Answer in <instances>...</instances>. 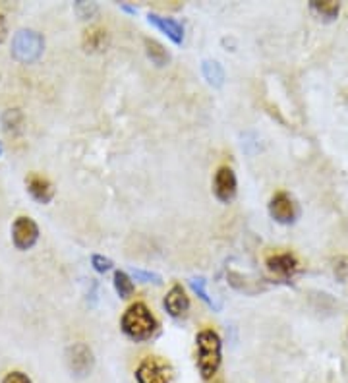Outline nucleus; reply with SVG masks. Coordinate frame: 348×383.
<instances>
[{"instance_id": "obj_1", "label": "nucleus", "mask_w": 348, "mask_h": 383, "mask_svg": "<svg viewBox=\"0 0 348 383\" xmlns=\"http://www.w3.org/2000/svg\"><path fill=\"white\" fill-rule=\"evenodd\" d=\"M120 327H122V333L128 339L142 342L151 339V335L157 331V320L144 302H135L124 311Z\"/></svg>"}, {"instance_id": "obj_2", "label": "nucleus", "mask_w": 348, "mask_h": 383, "mask_svg": "<svg viewBox=\"0 0 348 383\" xmlns=\"http://www.w3.org/2000/svg\"><path fill=\"white\" fill-rule=\"evenodd\" d=\"M195 349H197V368L204 380H211L219 368H221V337L213 329H204L195 337Z\"/></svg>"}, {"instance_id": "obj_3", "label": "nucleus", "mask_w": 348, "mask_h": 383, "mask_svg": "<svg viewBox=\"0 0 348 383\" xmlns=\"http://www.w3.org/2000/svg\"><path fill=\"white\" fill-rule=\"evenodd\" d=\"M43 37L33 30H20L12 39V56L21 64L35 63L41 56Z\"/></svg>"}, {"instance_id": "obj_4", "label": "nucleus", "mask_w": 348, "mask_h": 383, "mask_svg": "<svg viewBox=\"0 0 348 383\" xmlns=\"http://www.w3.org/2000/svg\"><path fill=\"white\" fill-rule=\"evenodd\" d=\"M138 383H173L171 364L159 356H147L135 370Z\"/></svg>"}, {"instance_id": "obj_5", "label": "nucleus", "mask_w": 348, "mask_h": 383, "mask_svg": "<svg viewBox=\"0 0 348 383\" xmlns=\"http://www.w3.org/2000/svg\"><path fill=\"white\" fill-rule=\"evenodd\" d=\"M66 364L70 368V372L76 377H85L89 375L95 366V358H93L91 349L83 342H76L72 347H68L66 351Z\"/></svg>"}, {"instance_id": "obj_6", "label": "nucleus", "mask_w": 348, "mask_h": 383, "mask_svg": "<svg viewBox=\"0 0 348 383\" xmlns=\"http://www.w3.org/2000/svg\"><path fill=\"white\" fill-rule=\"evenodd\" d=\"M298 206L287 192H276L269 201V215L281 225H292L298 219Z\"/></svg>"}, {"instance_id": "obj_7", "label": "nucleus", "mask_w": 348, "mask_h": 383, "mask_svg": "<svg viewBox=\"0 0 348 383\" xmlns=\"http://www.w3.org/2000/svg\"><path fill=\"white\" fill-rule=\"evenodd\" d=\"M39 239V227L30 217H18L12 225V240L18 250H30Z\"/></svg>"}, {"instance_id": "obj_8", "label": "nucleus", "mask_w": 348, "mask_h": 383, "mask_svg": "<svg viewBox=\"0 0 348 383\" xmlns=\"http://www.w3.org/2000/svg\"><path fill=\"white\" fill-rule=\"evenodd\" d=\"M238 190V180H236L235 171L230 166H221L215 173V180H213V194L219 201L228 204L232 201Z\"/></svg>"}, {"instance_id": "obj_9", "label": "nucleus", "mask_w": 348, "mask_h": 383, "mask_svg": "<svg viewBox=\"0 0 348 383\" xmlns=\"http://www.w3.org/2000/svg\"><path fill=\"white\" fill-rule=\"evenodd\" d=\"M298 259L292 254H273L267 258V270L271 273H275L276 277L281 279H292L298 273Z\"/></svg>"}, {"instance_id": "obj_10", "label": "nucleus", "mask_w": 348, "mask_h": 383, "mask_svg": "<svg viewBox=\"0 0 348 383\" xmlns=\"http://www.w3.org/2000/svg\"><path fill=\"white\" fill-rule=\"evenodd\" d=\"M147 21L155 25L159 32H163L174 45H180L184 41V28L180 21H176L174 18H164V16H159V14H149L147 16Z\"/></svg>"}, {"instance_id": "obj_11", "label": "nucleus", "mask_w": 348, "mask_h": 383, "mask_svg": "<svg viewBox=\"0 0 348 383\" xmlns=\"http://www.w3.org/2000/svg\"><path fill=\"white\" fill-rule=\"evenodd\" d=\"M164 310L168 311L173 318H182L186 311L190 310V298L186 296L184 289L180 285H174L173 289L164 296Z\"/></svg>"}, {"instance_id": "obj_12", "label": "nucleus", "mask_w": 348, "mask_h": 383, "mask_svg": "<svg viewBox=\"0 0 348 383\" xmlns=\"http://www.w3.org/2000/svg\"><path fill=\"white\" fill-rule=\"evenodd\" d=\"M25 184H28V190H30V194L37 201H41V204H49L52 199V194H54V190H52L51 182L47 180V178H43L39 175H31L28 180H25Z\"/></svg>"}, {"instance_id": "obj_13", "label": "nucleus", "mask_w": 348, "mask_h": 383, "mask_svg": "<svg viewBox=\"0 0 348 383\" xmlns=\"http://www.w3.org/2000/svg\"><path fill=\"white\" fill-rule=\"evenodd\" d=\"M109 45V32L105 28H91L83 33V47L85 51H102Z\"/></svg>"}, {"instance_id": "obj_14", "label": "nucleus", "mask_w": 348, "mask_h": 383, "mask_svg": "<svg viewBox=\"0 0 348 383\" xmlns=\"http://www.w3.org/2000/svg\"><path fill=\"white\" fill-rule=\"evenodd\" d=\"M144 47H145V52H147V58H149L155 66L161 68V66H166V64L171 63V52L166 51L159 41L145 37Z\"/></svg>"}, {"instance_id": "obj_15", "label": "nucleus", "mask_w": 348, "mask_h": 383, "mask_svg": "<svg viewBox=\"0 0 348 383\" xmlns=\"http://www.w3.org/2000/svg\"><path fill=\"white\" fill-rule=\"evenodd\" d=\"M202 74H204V78L207 80L209 85L223 87V83H225V70H223V66L217 63V61H204L202 63Z\"/></svg>"}, {"instance_id": "obj_16", "label": "nucleus", "mask_w": 348, "mask_h": 383, "mask_svg": "<svg viewBox=\"0 0 348 383\" xmlns=\"http://www.w3.org/2000/svg\"><path fill=\"white\" fill-rule=\"evenodd\" d=\"M309 10L314 12V14H318L319 18H323V20H335L338 16V12H340V4L338 2H333V0H314V2H309Z\"/></svg>"}, {"instance_id": "obj_17", "label": "nucleus", "mask_w": 348, "mask_h": 383, "mask_svg": "<svg viewBox=\"0 0 348 383\" xmlns=\"http://www.w3.org/2000/svg\"><path fill=\"white\" fill-rule=\"evenodd\" d=\"M114 290L120 298H130L133 292V281L126 271L114 273Z\"/></svg>"}, {"instance_id": "obj_18", "label": "nucleus", "mask_w": 348, "mask_h": 383, "mask_svg": "<svg viewBox=\"0 0 348 383\" xmlns=\"http://www.w3.org/2000/svg\"><path fill=\"white\" fill-rule=\"evenodd\" d=\"M205 285H207V281H205L204 277H192V279H190V287H192V290H194L195 294H197V296H199L207 306H211L213 310L219 311L221 310V304L215 302V298L209 296V292H207V289H205Z\"/></svg>"}, {"instance_id": "obj_19", "label": "nucleus", "mask_w": 348, "mask_h": 383, "mask_svg": "<svg viewBox=\"0 0 348 383\" xmlns=\"http://www.w3.org/2000/svg\"><path fill=\"white\" fill-rule=\"evenodd\" d=\"M132 273V277L135 281H142V283H153V285H161L163 279H161V275L159 273H153V271H144V270H130Z\"/></svg>"}, {"instance_id": "obj_20", "label": "nucleus", "mask_w": 348, "mask_h": 383, "mask_svg": "<svg viewBox=\"0 0 348 383\" xmlns=\"http://www.w3.org/2000/svg\"><path fill=\"white\" fill-rule=\"evenodd\" d=\"M2 122H4V128H6L8 132H10V130H16V128L21 124V113L18 109L6 111L4 116H2Z\"/></svg>"}, {"instance_id": "obj_21", "label": "nucleus", "mask_w": 348, "mask_h": 383, "mask_svg": "<svg viewBox=\"0 0 348 383\" xmlns=\"http://www.w3.org/2000/svg\"><path fill=\"white\" fill-rule=\"evenodd\" d=\"M91 265L97 273H107V271L113 270V261L109 258H105V256H101V254L91 256Z\"/></svg>"}, {"instance_id": "obj_22", "label": "nucleus", "mask_w": 348, "mask_h": 383, "mask_svg": "<svg viewBox=\"0 0 348 383\" xmlns=\"http://www.w3.org/2000/svg\"><path fill=\"white\" fill-rule=\"evenodd\" d=\"M2 383H31V380L25 375V373L10 372L4 380H2Z\"/></svg>"}, {"instance_id": "obj_23", "label": "nucleus", "mask_w": 348, "mask_h": 383, "mask_svg": "<svg viewBox=\"0 0 348 383\" xmlns=\"http://www.w3.org/2000/svg\"><path fill=\"white\" fill-rule=\"evenodd\" d=\"M4 37V16H0V41Z\"/></svg>"}, {"instance_id": "obj_24", "label": "nucleus", "mask_w": 348, "mask_h": 383, "mask_svg": "<svg viewBox=\"0 0 348 383\" xmlns=\"http://www.w3.org/2000/svg\"><path fill=\"white\" fill-rule=\"evenodd\" d=\"M0 155H2V145H0Z\"/></svg>"}]
</instances>
